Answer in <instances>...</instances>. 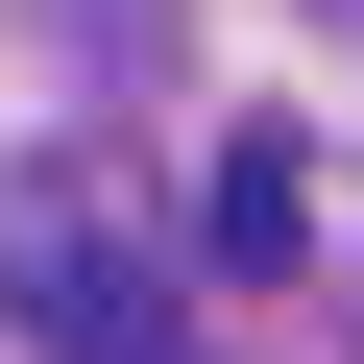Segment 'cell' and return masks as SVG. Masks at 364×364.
Wrapping results in <instances>:
<instances>
[{
    "label": "cell",
    "instance_id": "7a4b0ae2",
    "mask_svg": "<svg viewBox=\"0 0 364 364\" xmlns=\"http://www.w3.org/2000/svg\"><path fill=\"white\" fill-rule=\"evenodd\" d=\"M195 219H219V267H291V243H316V146H291V122H243Z\"/></svg>",
    "mask_w": 364,
    "mask_h": 364
},
{
    "label": "cell",
    "instance_id": "6da1fadb",
    "mask_svg": "<svg viewBox=\"0 0 364 364\" xmlns=\"http://www.w3.org/2000/svg\"><path fill=\"white\" fill-rule=\"evenodd\" d=\"M0 316H25L49 364H195L170 340V267L122 243L97 170H0Z\"/></svg>",
    "mask_w": 364,
    "mask_h": 364
}]
</instances>
